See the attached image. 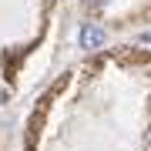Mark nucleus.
Segmentation results:
<instances>
[{"label": "nucleus", "instance_id": "f257e3e1", "mask_svg": "<svg viewBox=\"0 0 151 151\" xmlns=\"http://www.w3.org/2000/svg\"><path fill=\"white\" fill-rule=\"evenodd\" d=\"M81 40H84L87 50H97V47L104 44V30H101V27H84V30H81Z\"/></svg>", "mask_w": 151, "mask_h": 151}]
</instances>
